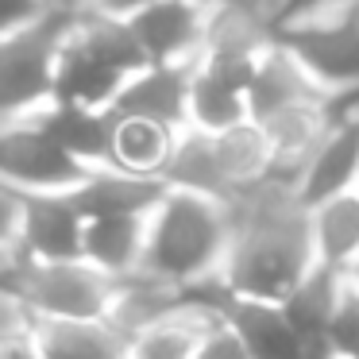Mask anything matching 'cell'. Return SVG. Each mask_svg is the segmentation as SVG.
I'll return each mask as SVG.
<instances>
[{
    "label": "cell",
    "instance_id": "cell-1",
    "mask_svg": "<svg viewBox=\"0 0 359 359\" xmlns=\"http://www.w3.org/2000/svg\"><path fill=\"white\" fill-rule=\"evenodd\" d=\"M228 209L232 248L220 271L224 286L236 302L282 305L317 263L309 240V209L286 182H263L251 194L232 197Z\"/></svg>",
    "mask_w": 359,
    "mask_h": 359
},
{
    "label": "cell",
    "instance_id": "cell-2",
    "mask_svg": "<svg viewBox=\"0 0 359 359\" xmlns=\"http://www.w3.org/2000/svg\"><path fill=\"white\" fill-rule=\"evenodd\" d=\"M232 248V209L228 201L166 189L147 217V251L140 274L163 286H197L220 278Z\"/></svg>",
    "mask_w": 359,
    "mask_h": 359
},
{
    "label": "cell",
    "instance_id": "cell-3",
    "mask_svg": "<svg viewBox=\"0 0 359 359\" xmlns=\"http://www.w3.org/2000/svg\"><path fill=\"white\" fill-rule=\"evenodd\" d=\"M147 66L128 20H112L101 12H86L70 24L58 50L55 101L112 109L120 89Z\"/></svg>",
    "mask_w": 359,
    "mask_h": 359
},
{
    "label": "cell",
    "instance_id": "cell-4",
    "mask_svg": "<svg viewBox=\"0 0 359 359\" xmlns=\"http://www.w3.org/2000/svg\"><path fill=\"white\" fill-rule=\"evenodd\" d=\"M278 43L328 101L344 104L359 97V8L294 16L278 27Z\"/></svg>",
    "mask_w": 359,
    "mask_h": 359
},
{
    "label": "cell",
    "instance_id": "cell-5",
    "mask_svg": "<svg viewBox=\"0 0 359 359\" xmlns=\"http://www.w3.org/2000/svg\"><path fill=\"white\" fill-rule=\"evenodd\" d=\"M4 274L16 282L39 325H47V320H109L112 302H116V278H109L86 259L35 263V259L20 255L4 266Z\"/></svg>",
    "mask_w": 359,
    "mask_h": 359
},
{
    "label": "cell",
    "instance_id": "cell-6",
    "mask_svg": "<svg viewBox=\"0 0 359 359\" xmlns=\"http://www.w3.org/2000/svg\"><path fill=\"white\" fill-rule=\"evenodd\" d=\"M78 16H43L39 24L0 39V124L39 116L55 101L58 50Z\"/></svg>",
    "mask_w": 359,
    "mask_h": 359
},
{
    "label": "cell",
    "instance_id": "cell-7",
    "mask_svg": "<svg viewBox=\"0 0 359 359\" xmlns=\"http://www.w3.org/2000/svg\"><path fill=\"white\" fill-rule=\"evenodd\" d=\"M81 166L39 116L0 124V182L16 194H74L86 182Z\"/></svg>",
    "mask_w": 359,
    "mask_h": 359
},
{
    "label": "cell",
    "instance_id": "cell-8",
    "mask_svg": "<svg viewBox=\"0 0 359 359\" xmlns=\"http://www.w3.org/2000/svg\"><path fill=\"white\" fill-rule=\"evenodd\" d=\"M212 8L197 0H155L151 8L135 12L128 20L135 43L147 62L163 66H194L205 50Z\"/></svg>",
    "mask_w": 359,
    "mask_h": 359
},
{
    "label": "cell",
    "instance_id": "cell-9",
    "mask_svg": "<svg viewBox=\"0 0 359 359\" xmlns=\"http://www.w3.org/2000/svg\"><path fill=\"white\" fill-rule=\"evenodd\" d=\"M86 212L74 194H20V255L35 263L81 259Z\"/></svg>",
    "mask_w": 359,
    "mask_h": 359
},
{
    "label": "cell",
    "instance_id": "cell-10",
    "mask_svg": "<svg viewBox=\"0 0 359 359\" xmlns=\"http://www.w3.org/2000/svg\"><path fill=\"white\" fill-rule=\"evenodd\" d=\"M359 182V109H340L325 140L313 147L297 174V201L305 209L355 189Z\"/></svg>",
    "mask_w": 359,
    "mask_h": 359
},
{
    "label": "cell",
    "instance_id": "cell-11",
    "mask_svg": "<svg viewBox=\"0 0 359 359\" xmlns=\"http://www.w3.org/2000/svg\"><path fill=\"white\" fill-rule=\"evenodd\" d=\"M189 89H194V66L147 62L120 89V97L112 101V112L182 132V128H189Z\"/></svg>",
    "mask_w": 359,
    "mask_h": 359
},
{
    "label": "cell",
    "instance_id": "cell-12",
    "mask_svg": "<svg viewBox=\"0 0 359 359\" xmlns=\"http://www.w3.org/2000/svg\"><path fill=\"white\" fill-rule=\"evenodd\" d=\"M163 194H166L163 178L128 174L120 166H97L74 189V201L86 212V220H93V217H151V209L163 201Z\"/></svg>",
    "mask_w": 359,
    "mask_h": 359
},
{
    "label": "cell",
    "instance_id": "cell-13",
    "mask_svg": "<svg viewBox=\"0 0 359 359\" xmlns=\"http://www.w3.org/2000/svg\"><path fill=\"white\" fill-rule=\"evenodd\" d=\"M309 101H328L313 78L302 70L294 55H290L282 43H274L255 66V78L248 86V109H251V120H271L278 112L294 109V104H309Z\"/></svg>",
    "mask_w": 359,
    "mask_h": 359
},
{
    "label": "cell",
    "instance_id": "cell-14",
    "mask_svg": "<svg viewBox=\"0 0 359 359\" xmlns=\"http://www.w3.org/2000/svg\"><path fill=\"white\" fill-rule=\"evenodd\" d=\"M43 128L78 158L81 166H112V135H116V116L112 109H89V104L50 101L39 112Z\"/></svg>",
    "mask_w": 359,
    "mask_h": 359
},
{
    "label": "cell",
    "instance_id": "cell-15",
    "mask_svg": "<svg viewBox=\"0 0 359 359\" xmlns=\"http://www.w3.org/2000/svg\"><path fill=\"white\" fill-rule=\"evenodd\" d=\"M163 186L182 189V194L232 201V189H228L224 166H220V155H217V135L197 132V128H182L170 158L163 166Z\"/></svg>",
    "mask_w": 359,
    "mask_h": 359
},
{
    "label": "cell",
    "instance_id": "cell-16",
    "mask_svg": "<svg viewBox=\"0 0 359 359\" xmlns=\"http://www.w3.org/2000/svg\"><path fill=\"white\" fill-rule=\"evenodd\" d=\"M147 251V217H93L86 220L81 259L104 271L109 278H132Z\"/></svg>",
    "mask_w": 359,
    "mask_h": 359
},
{
    "label": "cell",
    "instance_id": "cell-17",
    "mask_svg": "<svg viewBox=\"0 0 359 359\" xmlns=\"http://www.w3.org/2000/svg\"><path fill=\"white\" fill-rule=\"evenodd\" d=\"M309 240H313V259L320 266L348 274V266L359 259V189H348L340 197L313 205Z\"/></svg>",
    "mask_w": 359,
    "mask_h": 359
},
{
    "label": "cell",
    "instance_id": "cell-18",
    "mask_svg": "<svg viewBox=\"0 0 359 359\" xmlns=\"http://www.w3.org/2000/svg\"><path fill=\"white\" fill-rule=\"evenodd\" d=\"M35 340L47 359H132V340L109 320H47Z\"/></svg>",
    "mask_w": 359,
    "mask_h": 359
},
{
    "label": "cell",
    "instance_id": "cell-19",
    "mask_svg": "<svg viewBox=\"0 0 359 359\" xmlns=\"http://www.w3.org/2000/svg\"><path fill=\"white\" fill-rule=\"evenodd\" d=\"M217 155H220V166H224L232 197L251 194V189H259L263 182H274V166H278L274 163V147L255 120L220 132L217 135Z\"/></svg>",
    "mask_w": 359,
    "mask_h": 359
},
{
    "label": "cell",
    "instance_id": "cell-20",
    "mask_svg": "<svg viewBox=\"0 0 359 359\" xmlns=\"http://www.w3.org/2000/svg\"><path fill=\"white\" fill-rule=\"evenodd\" d=\"M228 320L248 344L251 359H302V332L286 320L282 305L236 302Z\"/></svg>",
    "mask_w": 359,
    "mask_h": 359
},
{
    "label": "cell",
    "instance_id": "cell-21",
    "mask_svg": "<svg viewBox=\"0 0 359 359\" xmlns=\"http://www.w3.org/2000/svg\"><path fill=\"white\" fill-rule=\"evenodd\" d=\"M248 120H251L248 89L194 62V89H189V128H197V132H209V135H220V132H228V128H236V124H248Z\"/></svg>",
    "mask_w": 359,
    "mask_h": 359
},
{
    "label": "cell",
    "instance_id": "cell-22",
    "mask_svg": "<svg viewBox=\"0 0 359 359\" xmlns=\"http://www.w3.org/2000/svg\"><path fill=\"white\" fill-rule=\"evenodd\" d=\"M116 116V112H112ZM178 132L151 120H132L116 116V135H112V166L128 174H143V178H163V166L174 151Z\"/></svg>",
    "mask_w": 359,
    "mask_h": 359
},
{
    "label": "cell",
    "instance_id": "cell-23",
    "mask_svg": "<svg viewBox=\"0 0 359 359\" xmlns=\"http://www.w3.org/2000/svg\"><path fill=\"white\" fill-rule=\"evenodd\" d=\"M344 282H348V274L332 271V266L313 263V271L305 274V278L297 282L294 290H290L286 302H282V313H286V320H290V325H294L302 336L325 332L328 320H332L336 302H340Z\"/></svg>",
    "mask_w": 359,
    "mask_h": 359
},
{
    "label": "cell",
    "instance_id": "cell-24",
    "mask_svg": "<svg viewBox=\"0 0 359 359\" xmlns=\"http://www.w3.org/2000/svg\"><path fill=\"white\" fill-rule=\"evenodd\" d=\"M224 317H209V313H197L182 302V309L174 317L151 325L147 332H140L132 340V359H194L197 340L209 325H217Z\"/></svg>",
    "mask_w": 359,
    "mask_h": 359
},
{
    "label": "cell",
    "instance_id": "cell-25",
    "mask_svg": "<svg viewBox=\"0 0 359 359\" xmlns=\"http://www.w3.org/2000/svg\"><path fill=\"white\" fill-rule=\"evenodd\" d=\"M325 332L332 340V348L340 351V359H359V286L344 282L340 302H336Z\"/></svg>",
    "mask_w": 359,
    "mask_h": 359
},
{
    "label": "cell",
    "instance_id": "cell-26",
    "mask_svg": "<svg viewBox=\"0 0 359 359\" xmlns=\"http://www.w3.org/2000/svg\"><path fill=\"white\" fill-rule=\"evenodd\" d=\"M35 325H39V320L32 317V309H27L24 294L16 290V282L0 271V344L20 340V336H32Z\"/></svg>",
    "mask_w": 359,
    "mask_h": 359
},
{
    "label": "cell",
    "instance_id": "cell-27",
    "mask_svg": "<svg viewBox=\"0 0 359 359\" xmlns=\"http://www.w3.org/2000/svg\"><path fill=\"white\" fill-rule=\"evenodd\" d=\"M194 359H251V351L240 340V332L232 328V320H217V325H209L201 332Z\"/></svg>",
    "mask_w": 359,
    "mask_h": 359
},
{
    "label": "cell",
    "instance_id": "cell-28",
    "mask_svg": "<svg viewBox=\"0 0 359 359\" xmlns=\"http://www.w3.org/2000/svg\"><path fill=\"white\" fill-rule=\"evenodd\" d=\"M20 259V194L0 182V271Z\"/></svg>",
    "mask_w": 359,
    "mask_h": 359
},
{
    "label": "cell",
    "instance_id": "cell-29",
    "mask_svg": "<svg viewBox=\"0 0 359 359\" xmlns=\"http://www.w3.org/2000/svg\"><path fill=\"white\" fill-rule=\"evenodd\" d=\"M43 16H50L47 0H0V39L39 24Z\"/></svg>",
    "mask_w": 359,
    "mask_h": 359
},
{
    "label": "cell",
    "instance_id": "cell-30",
    "mask_svg": "<svg viewBox=\"0 0 359 359\" xmlns=\"http://www.w3.org/2000/svg\"><path fill=\"white\" fill-rule=\"evenodd\" d=\"M155 0H97L93 12H101V16H112V20H132L135 12L151 8Z\"/></svg>",
    "mask_w": 359,
    "mask_h": 359
},
{
    "label": "cell",
    "instance_id": "cell-31",
    "mask_svg": "<svg viewBox=\"0 0 359 359\" xmlns=\"http://www.w3.org/2000/svg\"><path fill=\"white\" fill-rule=\"evenodd\" d=\"M0 359H47L39 348V340L32 336H20V340H8V344H0Z\"/></svg>",
    "mask_w": 359,
    "mask_h": 359
},
{
    "label": "cell",
    "instance_id": "cell-32",
    "mask_svg": "<svg viewBox=\"0 0 359 359\" xmlns=\"http://www.w3.org/2000/svg\"><path fill=\"white\" fill-rule=\"evenodd\" d=\"M97 0H47V8L58 12V16H86V12H93Z\"/></svg>",
    "mask_w": 359,
    "mask_h": 359
},
{
    "label": "cell",
    "instance_id": "cell-33",
    "mask_svg": "<svg viewBox=\"0 0 359 359\" xmlns=\"http://www.w3.org/2000/svg\"><path fill=\"white\" fill-rule=\"evenodd\" d=\"M348 282H351V286H359V259L348 266Z\"/></svg>",
    "mask_w": 359,
    "mask_h": 359
},
{
    "label": "cell",
    "instance_id": "cell-34",
    "mask_svg": "<svg viewBox=\"0 0 359 359\" xmlns=\"http://www.w3.org/2000/svg\"><path fill=\"white\" fill-rule=\"evenodd\" d=\"M197 4H205V8H217L220 0H197Z\"/></svg>",
    "mask_w": 359,
    "mask_h": 359
},
{
    "label": "cell",
    "instance_id": "cell-35",
    "mask_svg": "<svg viewBox=\"0 0 359 359\" xmlns=\"http://www.w3.org/2000/svg\"><path fill=\"white\" fill-rule=\"evenodd\" d=\"M355 189H359V182H355Z\"/></svg>",
    "mask_w": 359,
    "mask_h": 359
}]
</instances>
